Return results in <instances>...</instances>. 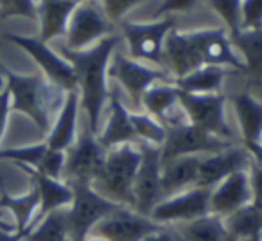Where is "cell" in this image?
<instances>
[{"label": "cell", "instance_id": "13", "mask_svg": "<svg viewBox=\"0 0 262 241\" xmlns=\"http://www.w3.org/2000/svg\"><path fill=\"white\" fill-rule=\"evenodd\" d=\"M230 146H233V143L223 140L219 137L187 123V125L174 126V128L167 130V135H165V140L160 148V155L162 162H167L178 157H187V155L203 157V155L226 150Z\"/></svg>", "mask_w": 262, "mask_h": 241}, {"label": "cell", "instance_id": "41", "mask_svg": "<svg viewBox=\"0 0 262 241\" xmlns=\"http://www.w3.org/2000/svg\"><path fill=\"white\" fill-rule=\"evenodd\" d=\"M11 113V97L6 88L0 90V143L4 139L6 128H8V119Z\"/></svg>", "mask_w": 262, "mask_h": 241}, {"label": "cell", "instance_id": "28", "mask_svg": "<svg viewBox=\"0 0 262 241\" xmlns=\"http://www.w3.org/2000/svg\"><path fill=\"white\" fill-rule=\"evenodd\" d=\"M178 241H230L225 218L215 214L201 216L198 219L176 225Z\"/></svg>", "mask_w": 262, "mask_h": 241}, {"label": "cell", "instance_id": "22", "mask_svg": "<svg viewBox=\"0 0 262 241\" xmlns=\"http://www.w3.org/2000/svg\"><path fill=\"white\" fill-rule=\"evenodd\" d=\"M180 95L182 90L174 81H158L144 92L140 99V110L153 115L165 126V123L171 120L172 115L182 108Z\"/></svg>", "mask_w": 262, "mask_h": 241}, {"label": "cell", "instance_id": "17", "mask_svg": "<svg viewBox=\"0 0 262 241\" xmlns=\"http://www.w3.org/2000/svg\"><path fill=\"white\" fill-rule=\"evenodd\" d=\"M97 140L106 151L122 146V144L139 143L135 128L131 125V110L127 108L122 95H119L115 87H112V95H110V103L104 117H102V123L99 126Z\"/></svg>", "mask_w": 262, "mask_h": 241}, {"label": "cell", "instance_id": "33", "mask_svg": "<svg viewBox=\"0 0 262 241\" xmlns=\"http://www.w3.org/2000/svg\"><path fill=\"white\" fill-rule=\"evenodd\" d=\"M131 125L135 128L139 143L162 148L165 135H167V130L160 120L140 110V112H131Z\"/></svg>", "mask_w": 262, "mask_h": 241}, {"label": "cell", "instance_id": "7", "mask_svg": "<svg viewBox=\"0 0 262 241\" xmlns=\"http://www.w3.org/2000/svg\"><path fill=\"white\" fill-rule=\"evenodd\" d=\"M117 33V26L106 16L99 0H81L67 24L61 44L70 51H83Z\"/></svg>", "mask_w": 262, "mask_h": 241}, {"label": "cell", "instance_id": "31", "mask_svg": "<svg viewBox=\"0 0 262 241\" xmlns=\"http://www.w3.org/2000/svg\"><path fill=\"white\" fill-rule=\"evenodd\" d=\"M27 241H70L67 227V209H59L36 223L26 237Z\"/></svg>", "mask_w": 262, "mask_h": 241}, {"label": "cell", "instance_id": "3", "mask_svg": "<svg viewBox=\"0 0 262 241\" xmlns=\"http://www.w3.org/2000/svg\"><path fill=\"white\" fill-rule=\"evenodd\" d=\"M142 162L140 144H122L106 151L101 175L92 186L108 200L124 207L135 209L133 184Z\"/></svg>", "mask_w": 262, "mask_h": 241}, {"label": "cell", "instance_id": "30", "mask_svg": "<svg viewBox=\"0 0 262 241\" xmlns=\"http://www.w3.org/2000/svg\"><path fill=\"white\" fill-rule=\"evenodd\" d=\"M225 225L228 230L230 239H253L262 237V211L253 205L239 209L233 214L226 216Z\"/></svg>", "mask_w": 262, "mask_h": 241}, {"label": "cell", "instance_id": "47", "mask_svg": "<svg viewBox=\"0 0 262 241\" xmlns=\"http://www.w3.org/2000/svg\"><path fill=\"white\" fill-rule=\"evenodd\" d=\"M230 241H262V237H253V239H230Z\"/></svg>", "mask_w": 262, "mask_h": 241}, {"label": "cell", "instance_id": "44", "mask_svg": "<svg viewBox=\"0 0 262 241\" xmlns=\"http://www.w3.org/2000/svg\"><path fill=\"white\" fill-rule=\"evenodd\" d=\"M144 241H172V234L169 232L167 229H165V230H162V232L153 234V236L146 237Z\"/></svg>", "mask_w": 262, "mask_h": 241}, {"label": "cell", "instance_id": "10", "mask_svg": "<svg viewBox=\"0 0 262 241\" xmlns=\"http://www.w3.org/2000/svg\"><path fill=\"white\" fill-rule=\"evenodd\" d=\"M4 40L15 44L22 51H26L40 67V72L51 81L52 85L59 87L65 92L77 90V77L72 65L59 54L51 44H45L40 38L26 36V34H4Z\"/></svg>", "mask_w": 262, "mask_h": 241}, {"label": "cell", "instance_id": "46", "mask_svg": "<svg viewBox=\"0 0 262 241\" xmlns=\"http://www.w3.org/2000/svg\"><path fill=\"white\" fill-rule=\"evenodd\" d=\"M84 241H108V239H104V237L97 236V234H90V236H88Z\"/></svg>", "mask_w": 262, "mask_h": 241}, {"label": "cell", "instance_id": "5", "mask_svg": "<svg viewBox=\"0 0 262 241\" xmlns=\"http://www.w3.org/2000/svg\"><path fill=\"white\" fill-rule=\"evenodd\" d=\"M108 79H110V83L115 85L117 90L124 92L126 101L129 103L127 108H129L131 112H140V99H142L144 92H146L151 85L158 83V81H174V77L165 69L147 65V63L137 62V59L129 58V56L124 51H120V47H119L113 52L112 62H110Z\"/></svg>", "mask_w": 262, "mask_h": 241}, {"label": "cell", "instance_id": "34", "mask_svg": "<svg viewBox=\"0 0 262 241\" xmlns=\"http://www.w3.org/2000/svg\"><path fill=\"white\" fill-rule=\"evenodd\" d=\"M241 4L243 0H205V8L219 18L221 26L230 34L241 31Z\"/></svg>", "mask_w": 262, "mask_h": 241}, {"label": "cell", "instance_id": "9", "mask_svg": "<svg viewBox=\"0 0 262 241\" xmlns=\"http://www.w3.org/2000/svg\"><path fill=\"white\" fill-rule=\"evenodd\" d=\"M180 105L185 110L189 123L228 143L239 144L226 117V95L223 94H187L182 92Z\"/></svg>", "mask_w": 262, "mask_h": 241}, {"label": "cell", "instance_id": "14", "mask_svg": "<svg viewBox=\"0 0 262 241\" xmlns=\"http://www.w3.org/2000/svg\"><path fill=\"white\" fill-rule=\"evenodd\" d=\"M165 229L167 227L158 225L149 216H144L135 209L120 205L104 219H101L90 234H97L108 241H144L146 237Z\"/></svg>", "mask_w": 262, "mask_h": 241}, {"label": "cell", "instance_id": "45", "mask_svg": "<svg viewBox=\"0 0 262 241\" xmlns=\"http://www.w3.org/2000/svg\"><path fill=\"white\" fill-rule=\"evenodd\" d=\"M0 229H2V230H16V225H15V223H9V222H6V219L0 218Z\"/></svg>", "mask_w": 262, "mask_h": 241}, {"label": "cell", "instance_id": "39", "mask_svg": "<svg viewBox=\"0 0 262 241\" xmlns=\"http://www.w3.org/2000/svg\"><path fill=\"white\" fill-rule=\"evenodd\" d=\"M65 158H67V153H65V151L51 150V148H49L47 153H45V157H43V160H41L40 168H38L36 171L43 173V175L51 176V178L63 180V169H65Z\"/></svg>", "mask_w": 262, "mask_h": 241}, {"label": "cell", "instance_id": "15", "mask_svg": "<svg viewBox=\"0 0 262 241\" xmlns=\"http://www.w3.org/2000/svg\"><path fill=\"white\" fill-rule=\"evenodd\" d=\"M139 144L142 150V162L133 184L135 211L149 216L155 205L162 200V155L160 148L144 143Z\"/></svg>", "mask_w": 262, "mask_h": 241}, {"label": "cell", "instance_id": "6", "mask_svg": "<svg viewBox=\"0 0 262 241\" xmlns=\"http://www.w3.org/2000/svg\"><path fill=\"white\" fill-rule=\"evenodd\" d=\"M74 191L72 204L67 207V227L70 241H84L94 227L113 212L119 204L102 196L92 184H69Z\"/></svg>", "mask_w": 262, "mask_h": 241}, {"label": "cell", "instance_id": "2", "mask_svg": "<svg viewBox=\"0 0 262 241\" xmlns=\"http://www.w3.org/2000/svg\"><path fill=\"white\" fill-rule=\"evenodd\" d=\"M0 72L4 77V88L11 97V112L27 115L47 137L59 108L65 103L67 92L52 85L41 72L18 74L8 69L2 62Z\"/></svg>", "mask_w": 262, "mask_h": 241}, {"label": "cell", "instance_id": "38", "mask_svg": "<svg viewBox=\"0 0 262 241\" xmlns=\"http://www.w3.org/2000/svg\"><path fill=\"white\" fill-rule=\"evenodd\" d=\"M262 27V0H243L241 4V29Z\"/></svg>", "mask_w": 262, "mask_h": 241}, {"label": "cell", "instance_id": "25", "mask_svg": "<svg viewBox=\"0 0 262 241\" xmlns=\"http://www.w3.org/2000/svg\"><path fill=\"white\" fill-rule=\"evenodd\" d=\"M38 2V24H40V38L45 44L63 40L67 24L72 15L76 4L65 0H36Z\"/></svg>", "mask_w": 262, "mask_h": 241}, {"label": "cell", "instance_id": "42", "mask_svg": "<svg viewBox=\"0 0 262 241\" xmlns=\"http://www.w3.org/2000/svg\"><path fill=\"white\" fill-rule=\"evenodd\" d=\"M29 232H20V230H2L0 229V241H22L27 237Z\"/></svg>", "mask_w": 262, "mask_h": 241}, {"label": "cell", "instance_id": "29", "mask_svg": "<svg viewBox=\"0 0 262 241\" xmlns=\"http://www.w3.org/2000/svg\"><path fill=\"white\" fill-rule=\"evenodd\" d=\"M237 54L246 65V74L262 77V27L260 29H241L230 34Z\"/></svg>", "mask_w": 262, "mask_h": 241}, {"label": "cell", "instance_id": "43", "mask_svg": "<svg viewBox=\"0 0 262 241\" xmlns=\"http://www.w3.org/2000/svg\"><path fill=\"white\" fill-rule=\"evenodd\" d=\"M243 146L248 150V153H250L251 160L262 166V143H257V144H243Z\"/></svg>", "mask_w": 262, "mask_h": 241}, {"label": "cell", "instance_id": "8", "mask_svg": "<svg viewBox=\"0 0 262 241\" xmlns=\"http://www.w3.org/2000/svg\"><path fill=\"white\" fill-rule=\"evenodd\" d=\"M63 180L67 184H94L104 166L106 150L97 140V135L88 128L86 120L79 126L77 139L65 151Z\"/></svg>", "mask_w": 262, "mask_h": 241}, {"label": "cell", "instance_id": "16", "mask_svg": "<svg viewBox=\"0 0 262 241\" xmlns=\"http://www.w3.org/2000/svg\"><path fill=\"white\" fill-rule=\"evenodd\" d=\"M251 164V157L243 144H233L226 150L203 155L198 168L196 186L212 189L219 182L235 171H246Z\"/></svg>", "mask_w": 262, "mask_h": 241}, {"label": "cell", "instance_id": "49", "mask_svg": "<svg viewBox=\"0 0 262 241\" xmlns=\"http://www.w3.org/2000/svg\"><path fill=\"white\" fill-rule=\"evenodd\" d=\"M0 4H2V0H0Z\"/></svg>", "mask_w": 262, "mask_h": 241}, {"label": "cell", "instance_id": "4", "mask_svg": "<svg viewBox=\"0 0 262 241\" xmlns=\"http://www.w3.org/2000/svg\"><path fill=\"white\" fill-rule=\"evenodd\" d=\"M178 27V18L164 16L155 20H124L119 24L117 33L120 36V44L124 45V52L137 62L147 63L165 69L164 67V45L165 38L172 29Z\"/></svg>", "mask_w": 262, "mask_h": 241}, {"label": "cell", "instance_id": "12", "mask_svg": "<svg viewBox=\"0 0 262 241\" xmlns=\"http://www.w3.org/2000/svg\"><path fill=\"white\" fill-rule=\"evenodd\" d=\"M196 44L205 65L225 67L232 72L246 74V65L237 54L230 33L223 26H203L187 29Z\"/></svg>", "mask_w": 262, "mask_h": 241}, {"label": "cell", "instance_id": "26", "mask_svg": "<svg viewBox=\"0 0 262 241\" xmlns=\"http://www.w3.org/2000/svg\"><path fill=\"white\" fill-rule=\"evenodd\" d=\"M230 70L225 67L201 65L187 76L176 79L178 88L187 94H221Z\"/></svg>", "mask_w": 262, "mask_h": 241}, {"label": "cell", "instance_id": "36", "mask_svg": "<svg viewBox=\"0 0 262 241\" xmlns=\"http://www.w3.org/2000/svg\"><path fill=\"white\" fill-rule=\"evenodd\" d=\"M151 0H99L101 8L104 9L106 16L119 27L127 18V15L135 11V9L142 8V6L149 4Z\"/></svg>", "mask_w": 262, "mask_h": 241}, {"label": "cell", "instance_id": "20", "mask_svg": "<svg viewBox=\"0 0 262 241\" xmlns=\"http://www.w3.org/2000/svg\"><path fill=\"white\" fill-rule=\"evenodd\" d=\"M81 101H79V92L72 90L67 92V97L63 106L59 108L58 115H56L54 123H52L51 130H49L47 137H45V144L51 150L67 151L77 139L81 126Z\"/></svg>", "mask_w": 262, "mask_h": 241}, {"label": "cell", "instance_id": "32", "mask_svg": "<svg viewBox=\"0 0 262 241\" xmlns=\"http://www.w3.org/2000/svg\"><path fill=\"white\" fill-rule=\"evenodd\" d=\"M47 150L49 146L45 144V140L43 143L27 144V146L18 148H0V160H8L11 164L20 166L24 171L26 169H34L36 171L40 168Z\"/></svg>", "mask_w": 262, "mask_h": 241}, {"label": "cell", "instance_id": "23", "mask_svg": "<svg viewBox=\"0 0 262 241\" xmlns=\"http://www.w3.org/2000/svg\"><path fill=\"white\" fill-rule=\"evenodd\" d=\"M243 144L262 143V101L251 92L243 90L232 97Z\"/></svg>", "mask_w": 262, "mask_h": 241}, {"label": "cell", "instance_id": "1", "mask_svg": "<svg viewBox=\"0 0 262 241\" xmlns=\"http://www.w3.org/2000/svg\"><path fill=\"white\" fill-rule=\"evenodd\" d=\"M120 47L119 33L106 36L99 44L83 51H70L65 45H59L56 51L72 65L77 77V92H79L81 112L86 120L88 128L97 135L102 117L108 108L112 85L108 79V67L112 56Z\"/></svg>", "mask_w": 262, "mask_h": 241}, {"label": "cell", "instance_id": "11", "mask_svg": "<svg viewBox=\"0 0 262 241\" xmlns=\"http://www.w3.org/2000/svg\"><path fill=\"white\" fill-rule=\"evenodd\" d=\"M210 191L205 187H190L178 194L160 200L151 211L149 218L158 225H180L210 214Z\"/></svg>", "mask_w": 262, "mask_h": 241}, {"label": "cell", "instance_id": "37", "mask_svg": "<svg viewBox=\"0 0 262 241\" xmlns=\"http://www.w3.org/2000/svg\"><path fill=\"white\" fill-rule=\"evenodd\" d=\"M13 16L38 20V2L36 0H2V4H0V22L13 18Z\"/></svg>", "mask_w": 262, "mask_h": 241}, {"label": "cell", "instance_id": "48", "mask_svg": "<svg viewBox=\"0 0 262 241\" xmlns=\"http://www.w3.org/2000/svg\"><path fill=\"white\" fill-rule=\"evenodd\" d=\"M4 88V77H2V72H0V90Z\"/></svg>", "mask_w": 262, "mask_h": 241}, {"label": "cell", "instance_id": "21", "mask_svg": "<svg viewBox=\"0 0 262 241\" xmlns=\"http://www.w3.org/2000/svg\"><path fill=\"white\" fill-rule=\"evenodd\" d=\"M26 173L31 176L33 187L40 194V209H38V214L34 218L33 227L40 219H43L47 214L59 211V209H67L72 204L74 191L65 180L51 178V176L43 175L40 171H34V169H26Z\"/></svg>", "mask_w": 262, "mask_h": 241}, {"label": "cell", "instance_id": "18", "mask_svg": "<svg viewBox=\"0 0 262 241\" xmlns=\"http://www.w3.org/2000/svg\"><path fill=\"white\" fill-rule=\"evenodd\" d=\"M203 63L200 51L192 38L189 36L187 29H172L165 38L164 45V67L169 74L176 79L187 76L192 70L200 69Z\"/></svg>", "mask_w": 262, "mask_h": 241}, {"label": "cell", "instance_id": "19", "mask_svg": "<svg viewBox=\"0 0 262 241\" xmlns=\"http://www.w3.org/2000/svg\"><path fill=\"white\" fill-rule=\"evenodd\" d=\"M250 204L251 189L248 169L232 173L210 191V214L221 216V218H226Z\"/></svg>", "mask_w": 262, "mask_h": 241}, {"label": "cell", "instance_id": "27", "mask_svg": "<svg viewBox=\"0 0 262 241\" xmlns=\"http://www.w3.org/2000/svg\"><path fill=\"white\" fill-rule=\"evenodd\" d=\"M38 209H40V194L34 187L20 196H11L6 191H0V211L11 212L16 230L20 232H31Z\"/></svg>", "mask_w": 262, "mask_h": 241}, {"label": "cell", "instance_id": "35", "mask_svg": "<svg viewBox=\"0 0 262 241\" xmlns=\"http://www.w3.org/2000/svg\"><path fill=\"white\" fill-rule=\"evenodd\" d=\"M205 6V0H158L155 4V9L151 11V16L147 20L164 18V16H183L189 13L198 11Z\"/></svg>", "mask_w": 262, "mask_h": 241}, {"label": "cell", "instance_id": "24", "mask_svg": "<svg viewBox=\"0 0 262 241\" xmlns=\"http://www.w3.org/2000/svg\"><path fill=\"white\" fill-rule=\"evenodd\" d=\"M200 155H187L162 162V200L196 186Z\"/></svg>", "mask_w": 262, "mask_h": 241}, {"label": "cell", "instance_id": "40", "mask_svg": "<svg viewBox=\"0 0 262 241\" xmlns=\"http://www.w3.org/2000/svg\"><path fill=\"white\" fill-rule=\"evenodd\" d=\"M248 176H250L251 205L262 211V166L251 160L250 168H248Z\"/></svg>", "mask_w": 262, "mask_h": 241}]
</instances>
